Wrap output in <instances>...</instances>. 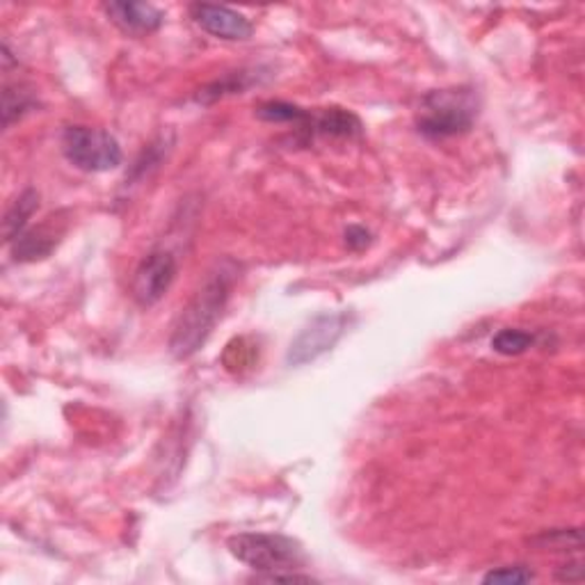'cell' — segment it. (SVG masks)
<instances>
[{"label":"cell","mask_w":585,"mask_h":585,"mask_svg":"<svg viewBox=\"0 0 585 585\" xmlns=\"http://www.w3.org/2000/svg\"><path fill=\"white\" fill-rule=\"evenodd\" d=\"M176 259L172 252L154 249L135 268L131 292L140 307H154L161 302L176 279Z\"/></svg>","instance_id":"6"},{"label":"cell","mask_w":585,"mask_h":585,"mask_svg":"<svg viewBox=\"0 0 585 585\" xmlns=\"http://www.w3.org/2000/svg\"><path fill=\"white\" fill-rule=\"evenodd\" d=\"M103 10L110 21L129 34H152L165 21V14L152 3H133V0L126 3V0H115V3H105Z\"/></svg>","instance_id":"8"},{"label":"cell","mask_w":585,"mask_h":585,"mask_svg":"<svg viewBox=\"0 0 585 585\" xmlns=\"http://www.w3.org/2000/svg\"><path fill=\"white\" fill-rule=\"evenodd\" d=\"M350 325V314L339 311V314H320L316 316L302 332L292 339L286 361L290 366H305L327 350H332L337 341L346 335V329Z\"/></svg>","instance_id":"5"},{"label":"cell","mask_w":585,"mask_h":585,"mask_svg":"<svg viewBox=\"0 0 585 585\" xmlns=\"http://www.w3.org/2000/svg\"><path fill=\"white\" fill-rule=\"evenodd\" d=\"M191 17L204 32L217 37V40H225V42L249 40L252 32H254L252 21L245 14H240L227 6L195 3V6H191Z\"/></svg>","instance_id":"7"},{"label":"cell","mask_w":585,"mask_h":585,"mask_svg":"<svg viewBox=\"0 0 585 585\" xmlns=\"http://www.w3.org/2000/svg\"><path fill=\"white\" fill-rule=\"evenodd\" d=\"M58 238L55 234H49L47 229H34V232H23L14 243H12V254L17 261H37L47 259L53 252Z\"/></svg>","instance_id":"11"},{"label":"cell","mask_w":585,"mask_h":585,"mask_svg":"<svg viewBox=\"0 0 585 585\" xmlns=\"http://www.w3.org/2000/svg\"><path fill=\"white\" fill-rule=\"evenodd\" d=\"M30 107H34V99L30 92H23V88L6 85L3 90V124L6 129L12 126V122L21 120Z\"/></svg>","instance_id":"14"},{"label":"cell","mask_w":585,"mask_h":585,"mask_svg":"<svg viewBox=\"0 0 585 585\" xmlns=\"http://www.w3.org/2000/svg\"><path fill=\"white\" fill-rule=\"evenodd\" d=\"M64 158L83 172H110L124 161L122 146L115 135L92 126H69L62 133Z\"/></svg>","instance_id":"4"},{"label":"cell","mask_w":585,"mask_h":585,"mask_svg":"<svg viewBox=\"0 0 585 585\" xmlns=\"http://www.w3.org/2000/svg\"><path fill=\"white\" fill-rule=\"evenodd\" d=\"M300 131H307L309 135H325V137H343V140H357L363 133L361 120L343 107H322L318 113H311L300 126Z\"/></svg>","instance_id":"9"},{"label":"cell","mask_w":585,"mask_h":585,"mask_svg":"<svg viewBox=\"0 0 585 585\" xmlns=\"http://www.w3.org/2000/svg\"><path fill=\"white\" fill-rule=\"evenodd\" d=\"M236 279L238 266L232 259L219 261L206 275L204 284L197 288L193 300L183 307L172 327L170 352L176 359L193 357L208 341L217 320L223 318Z\"/></svg>","instance_id":"1"},{"label":"cell","mask_w":585,"mask_h":585,"mask_svg":"<svg viewBox=\"0 0 585 585\" xmlns=\"http://www.w3.org/2000/svg\"><path fill=\"white\" fill-rule=\"evenodd\" d=\"M535 343V335L526 332V329H515V327H505L501 332L492 339V348L501 355H522L528 348H533Z\"/></svg>","instance_id":"13"},{"label":"cell","mask_w":585,"mask_h":585,"mask_svg":"<svg viewBox=\"0 0 585 585\" xmlns=\"http://www.w3.org/2000/svg\"><path fill=\"white\" fill-rule=\"evenodd\" d=\"M37 206H40V195H37L34 191H23L17 202L8 208L6 213V219H3V234H6V243H14L23 232H25V225L28 219L32 217V213L37 211Z\"/></svg>","instance_id":"10"},{"label":"cell","mask_w":585,"mask_h":585,"mask_svg":"<svg viewBox=\"0 0 585 585\" xmlns=\"http://www.w3.org/2000/svg\"><path fill=\"white\" fill-rule=\"evenodd\" d=\"M309 115V110L300 107V105H292L286 101H266L259 107H256V117L264 120V122H273V124H296L302 126L305 120Z\"/></svg>","instance_id":"12"},{"label":"cell","mask_w":585,"mask_h":585,"mask_svg":"<svg viewBox=\"0 0 585 585\" xmlns=\"http://www.w3.org/2000/svg\"><path fill=\"white\" fill-rule=\"evenodd\" d=\"M479 96L473 90H437L430 92L417 113V129L430 140H447L471 131L479 120Z\"/></svg>","instance_id":"2"},{"label":"cell","mask_w":585,"mask_h":585,"mask_svg":"<svg viewBox=\"0 0 585 585\" xmlns=\"http://www.w3.org/2000/svg\"><path fill=\"white\" fill-rule=\"evenodd\" d=\"M535 578V574L524 567V565H512V567H501V569H492L485 576V583H531Z\"/></svg>","instance_id":"15"},{"label":"cell","mask_w":585,"mask_h":585,"mask_svg":"<svg viewBox=\"0 0 585 585\" xmlns=\"http://www.w3.org/2000/svg\"><path fill=\"white\" fill-rule=\"evenodd\" d=\"M346 240H348V245H350L352 249H361V247H366V245L371 243V234L366 232L363 227H350V229L346 232Z\"/></svg>","instance_id":"16"},{"label":"cell","mask_w":585,"mask_h":585,"mask_svg":"<svg viewBox=\"0 0 585 585\" xmlns=\"http://www.w3.org/2000/svg\"><path fill=\"white\" fill-rule=\"evenodd\" d=\"M229 552L247 567L264 572L268 578L275 574H296L307 565V554L298 540L279 533H240L229 537Z\"/></svg>","instance_id":"3"}]
</instances>
